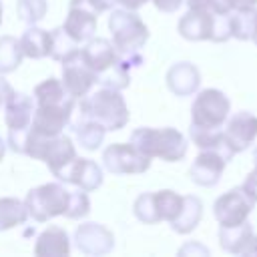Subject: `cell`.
<instances>
[{
    "mask_svg": "<svg viewBox=\"0 0 257 257\" xmlns=\"http://www.w3.org/2000/svg\"><path fill=\"white\" fill-rule=\"evenodd\" d=\"M76 98L70 96L58 78H46L34 86V116L28 135L52 139L64 133L70 122Z\"/></svg>",
    "mask_w": 257,
    "mask_h": 257,
    "instance_id": "obj_1",
    "label": "cell"
},
{
    "mask_svg": "<svg viewBox=\"0 0 257 257\" xmlns=\"http://www.w3.org/2000/svg\"><path fill=\"white\" fill-rule=\"evenodd\" d=\"M78 114L80 118L102 124L106 131H120L131 118L120 90L108 86H100L98 90H90L88 94H84L78 102Z\"/></svg>",
    "mask_w": 257,
    "mask_h": 257,
    "instance_id": "obj_2",
    "label": "cell"
},
{
    "mask_svg": "<svg viewBox=\"0 0 257 257\" xmlns=\"http://www.w3.org/2000/svg\"><path fill=\"white\" fill-rule=\"evenodd\" d=\"M131 143L147 157L151 159H161L167 163H177L185 159L189 143L187 137L173 128V126H163V128H153V126H141L133 131Z\"/></svg>",
    "mask_w": 257,
    "mask_h": 257,
    "instance_id": "obj_3",
    "label": "cell"
},
{
    "mask_svg": "<svg viewBox=\"0 0 257 257\" xmlns=\"http://www.w3.org/2000/svg\"><path fill=\"white\" fill-rule=\"evenodd\" d=\"M108 30L112 36L110 42L122 56H137L149 40V28L137 10L112 8L108 16Z\"/></svg>",
    "mask_w": 257,
    "mask_h": 257,
    "instance_id": "obj_4",
    "label": "cell"
},
{
    "mask_svg": "<svg viewBox=\"0 0 257 257\" xmlns=\"http://www.w3.org/2000/svg\"><path fill=\"white\" fill-rule=\"evenodd\" d=\"M32 116H34V96L14 90L4 102V122L8 126L6 147L10 151L24 155L26 137L32 126Z\"/></svg>",
    "mask_w": 257,
    "mask_h": 257,
    "instance_id": "obj_5",
    "label": "cell"
},
{
    "mask_svg": "<svg viewBox=\"0 0 257 257\" xmlns=\"http://www.w3.org/2000/svg\"><path fill=\"white\" fill-rule=\"evenodd\" d=\"M24 203L28 209V217L38 223H46L60 215L66 217L70 205V191L60 183H44L30 189Z\"/></svg>",
    "mask_w": 257,
    "mask_h": 257,
    "instance_id": "obj_6",
    "label": "cell"
},
{
    "mask_svg": "<svg viewBox=\"0 0 257 257\" xmlns=\"http://www.w3.org/2000/svg\"><path fill=\"white\" fill-rule=\"evenodd\" d=\"M231 112L229 96L219 88H203L191 104V126L203 131L223 128Z\"/></svg>",
    "mask_w": 257,
    "mask_h": 257,
    "instance_id": "obj_7",
    "label": "cell"
},
{
    "mask_svg": "<svg viewBox=\"0 0 257 257\" xmlns=\"http://www.w3.org/2000/svg\"><path fill=\"white\" fill-rule=\"evenodd\" d=\"M102 167L112 175H141L149 171L151 157L143 155L133 143H112L102 151Z\"/></svg>",
    "mask_w": 257,
    "mask_h": 257,
    "instance_id": "obj_8",
    "label": "cell"
},
{
    "mask_svg": "<svg viewBox=\"0 0 257 257\" xmlns=\"http://www.w3.org/2000/svg\"><path fill=\"white\" fill-rule=\"evenodd\" d=\"M255 207L253 197L243 187H233L213 203V215L219 227H235L249 221V215Z\"/></svg>",
    "mask_w": 257,
    "mask_h": 257,
    "instance_id": "obj_9",
    "label": "cell"
},
{
    "mask_svg": "<svg viewBox=\"0 0 257 257\" xmlns=\"http://www.w3.org/2000/svg\"><path fill=\"white\" fill-rule=\"evenodd\" d=\"M233 157V153L223 149H199V155L195 157L189 169L191 181L199 187H215L221 181V175Z\"/></svg>",
    "mask_w": 257,
    "mask_h": 257,
    "instance_id": "obj_10",
    "label": "cell"
},
{
    "mask_svg": "<svg viewBox=\"0 0 257 257\" xmlns=\"http://www.w3.org/2000/svg\"><path fill=\"white\" fill-rule=\"evenodd\" d=\"M62 84H64L66 92L74 98H82L96 84V74L82 60L80 48H76L72 54H68L62 60Z\"/></svg>",
    "mask_w": 257,
    "mask_h": 257,
    "instance_id": "obj_11",
    "label": "cell"
},
{
    "mask_svg": "<svg viewBox=\"0 0 257 257\" xmlns=\"http://www.w3.org/2000/svg\"><path fill=\"white\" fill-rule=\"evenodd\" d=\"M217 14L219 12H215L211 6H189L177 24V30L185 40L191 42L213 40Z\"/></svg>",
    "mask_w": 257,
    "mask_h": 257,
    "instance_id": "obj_12",
    "label": "cell"
},
{
    "mask_svg": "<svg viewBox=\"0 0 257 257\" xmlns=\"http://www.w3.org/2000/svg\"><path fill=\"white\" fill-rule=\"evenodd\" d=\"M223 137L235 155L247 151L257 139V114H253L249 110L235 112L233 116H229L225 120Z\"/></svg>",
    "mask_w": 257,
    "mask_h": 257,
    "instance_id": "obj_13",
    "label": "cell"
},
{
    "mask_svg": "<svg viewBox=\"0 0 257 257\" xmlns=\"http://www.w3.org/2000/svg\"><path fill=\"white\" fill-rule=\"evenodd\" d=\"M56 179L90 193V191H96L102 185V169L92 159H82V157L76 155Z\"/></svg>",
    "mask_w": 257,
    "mask_h": 257,
    "instance_id": "obj_14",
    "label": "cell"
},
{
    "mask_svg": "<svg viewBox=\"0 0 257 257\" xmlns=\"http://www.w3.org/2000/svg\"><path fill=\"white\" fill-rule=\"evenodd\" d=\"M74 243L84 255H106L114 247V235L100 223H82L74 231Z\"/></svg>",
    "mask_w": 257,
    "mask_h": 257,
    "instance_id": "obj_15",
    "label": "cell"
},
{
    "mask_svg": "<svg viewBox=\"0 0 257 257\" xmlns=\"http://www.w3.org/2000/svg\"><path fill=\"white\" fill-rule=\"evenodd\" d=\"M167 86L175 96H191L201 86V72L193 62H175L167 70Z\"/></svg>",
    "mask_w": 257,
    "mask_h": 257,
    "instance_id": "obj_16",
    "label": "cell"
},
{
    "mask_svg": "<svg viewBox=\"0 0 257 257\" xmlns=\"http://www.w3.org/2000/svg\"><path fill=\"white\" fill-rule=\"evenodd\" d=\"M96 18L98 16L94 12H90V10H86V8L70 6L68 8V16H66L64 24H62V28H64V32L76 44H80V42H86V40H90L94 36V32H96Z\"/></svg>",
    "mask_w": 257,
    "mask_h": 257,
    "instance_id": "obj_17",
    "label": "cell"
},
{
    "mask_svg": "<svg viewBox=\"0 0 257 257\" xmlns=\"http://www.w3.org/2000/svg\"><path fill=\"white\" fill-rule=\"evenodd\" d=\"M34 253L38 257H68L70 255V239L62 227H48L36 237Z\"/></svg>",
    "mask_w": 257,
    "mask_h": 257,
    "instance_id": "obj_18",
    "label": "cell"
},
{
    "mask_svg": "<svg viewBox=\"0 0 257 257\" xmlns=\"http://www.w3.org/2000/svg\"><path fill=\"white\" fill-rule=\"evenodd\" d=\"M20 46H22L24 56H28V58H34V60L46 58V56H50V50H52V34L48 30L32 24L20 36Z\"/></svg>",
    "mask_w": 257,
    "mask_h": 257,
    "instance_id": "obj_19",
    "label": "cell"
},
{
    "mask_svg": "<svg viewBox=\"0 0 257 257\" xmlns=\"http://www.w3.org/2000/svg\"><path fill=\"white\" fill-rule=\"evenodd\" d=\"M203 219V203L195 195H185L183 197V207L179 215L171 221V229L179 235H189L191 231L197 229V225Z\"/></svg>",
    "mask_w": 257,
    "mask_h": 257,
    "instance_id": "obj_20",
    "label": "cell"
},
{
    "mask_svg": "<svg viewBox=\"0 0 257 257\" xmlns=\"http://www.w3.org/2000/svg\"><path fill=\"white\" fill-rule=\"evenodd\" d=\"M253 227L249 221L235 225V227H219V245L223 251L233 255H243L247 245L253 239Z\"/></svg>",
    "mask_w": 257,
    "mask_h": 257,
    "instance_id": "obj_21",
    "label": "cell"
},
{
    "mask_svg": "<svg viewBox=\"0 0 257 257\" xmlns=\"http://www.w3.org/2000/svg\"><path fill=\"white\" fill-rule=\"evenodd\" d=\"M72 133H74V139L78 141V145L86 151H96L102 141H104V133L106 128L94 120H88V118H78V122L72 124Z\"/></svg>",
    "mask_w": 257,
    "mask_h": 257,
    "instance_id": "obj_22",
    "label": "cell"
},
{
    "mask_svg": "<svg viewBox=\"0 0 257 257\" xmlns=\"http://www.w3.org/2000/svg\"><path fill=\"white\" fill-rule=\"evenodd\" d=\"M28 219L26 203L14 197H0V231L24 225Z\"/></svg>",
    "mask_w": 257,
    "mask_h": 257,
    "instance_id": "obj_23",
    "label": "cell"
},
{
    "mask_svg": "<svg viewBox=\"0 0 257 257\" xmlns=\"http://www.w3.org/2000/svg\"><path fill=\"white\" fill-rule=\"evenodd\" d=\"M24 52L20 46V38L14 36H0V74L14 72L22 64Z\"/></svg>",
    "mask_w": 257,
    "mask_h": 257,
    "instance_id": "obj_24",
    "label": "cell"
},
{
    "mask_svg": "<svg viewBox=\"0 0 257 257\" xmlns=\"http://www.w3.org/2000/svg\"><path fill=\"white\" fill-rule=\"evenodd\" d=\"M153 197H155V207H157L159 221L171 223L183 207V195H179L171 189H163V191H155Z\"/></svg>",
    "mask_w": 257,
    "mask_h": 257,
    "instance_id": "obj_25",
    "label": "cell"
},
{
    "mask_svg": "<svg viewBox=\"0 0 257 257\" xmlns=\"http://www.w3.org/2000/svg\"><path fill=\"white\" fill-rule=\"evenodd\" d=\"M253 10H255V8H253ZM253 10H235V12H229L231 38H237V40H251Z\"/></svg>",
    "mask_w": 257,
    "mask_h": 257,
    "instance_id": "obj_26",
    "label": "cell"
},
{
    "mask_svg": "<svg viewBox=\"0 0 257 257\" xmlns=\"http://www.w3.org/2000/svg\"><path fill=\"white\" fill-rule=\"evenodd\" d=\"M16 10L18 16L24 24L32 26L36 22H40L46 12H48V2L46 0H18L16 2Z\"/></svg>",
    "mask_w": 257,
    "mask_h": 257,
    "instance_id": "obj_27",
    "label": "cell"
},
{
    "mask_svg": "<svg viewBox=\"0 0 257 257\" xmlns=\"http://www.w3.org/2000/svg\"><path fill=\"white\" fill-rule=\"evenodd\" d=\"M50 34H52V50H50V58H54V60H58V62H62L68 54H72L76 48H78V44L64 32V28L62 26H58V28H54V30H50Z\"/></svg>",
    "mask_w": 257,
    "mask_h": 257,
    "instance_id": "obj_28",
    "label": "cell"
},
{
    "mask_svg": "<svg viewBox=\"0 0 257 257\" xmlns=\"http://www.w3.org/2000/svg\"><path fill=\"white\" fill-rule=\"evenodd\" d=\"M133 213H135V217H137L141 223H145V225L159 223V215H157V207H155V197H153V193H141V195L135 199Z\"/></svg>",
    "mask_w": 257,
    "mask_h": 257,
    "instance_id": "obj_29",
    "label": "cell"
},
{
    "mask_svg": "<svg viewBox=\"0 0 257 257\" xmlns=\"http://www.w3.org/2000/svg\"><path fill=\"white\" fill-rule=\"evenodd\" d=\"M88 213H90V199L86 191L76 187V191H70V205L66 211V219H82Z\"/></svg>",
    "mask_w": 257,
    "mask_h": 257,
    "instance_id": "obj_30",
    "label": "cell"
},
{
    "mask_svg": "<svg viewBox=\"0 0 257 257\" xmlns=\"http://www.w3.org/2000/svg\"><path fill=\"white\" fill-rule=\"evenodd\" d=\"M116 2L114 0H70V6H80V8H86L90 12H94L96 16L100 12H106V10H112Z\"/></svg>",
    "mask_w": 257,
    "mask_h": 257,
    "instance_id": "obj_31",
    "label": "cell"
},
{
    "mask_svg": "<svg viewBox=\"0 0 257 257\" xmlns=\"http://www.w3.org/2000/svg\"><path fill=\"white\" fill-rule=\"evenodd\" d=\"M251 197H253V201L257 203V169L253 167V171L251 173H247V177H245V181H243V185H241Z\"/></svg>",
    "mask_w": 257,
    "mask_h": 257,
    "instance_id": "obj_32",
    "label": "cell"
},
{
    "mask_svg": "<svg viewBox=\"0 0 257 257\" xmlns=\"http://www.w3.org/2000/svg\"><path fill=\"white\" fill-rule=\"evenodd\" d=\"M151 2L155 4V8H157V10L171 14V12H177L185 0H151Z\"/></svg>",
    "mask_w": 257,
    "mask_h": 257,
    "instance_id": "obj_33",
    "label": "cell"
},
{
    "mask_svg": "<svg viewBox=\"0 0 257 257\" xmlns=\"http://www.w3.org/2000/svg\"><path fill=\"white\" fill-rule=\"evenodd\" d=\"M187 253H203V255H209V249L203 247L201 243H187L185 247H181L179 255H187Z\"/></svg>",
    "mask_w": 257,
    "mask_h": 257,
    "instance_id": "obj_34",
    "label": "cell"
},
{
    "mask_svg": "<svg viewBox=\"0 0 257 257\" xmlns=\"http://www.w3.org/2000/svg\"><path fill=\"white\" fill-rule=\"evenodd\" d=\"M14 92V88L4 80V76L0 74V106H4V102L8 100V96Z\"/></svg>",
    "mask_w": 257,
    "mask_h": 257,
    "instance_id": "obj_35",
    "label": "cell"
},
{
    "mask_svg": "<svg viewBox=\"0 0 257 257\" xmlns=\"http://www.w3.org/2000/svg\"><path fill=\"white\" fill-rule=\"evenodd\" d=\"M116 4H120L122 8H126V10H139L141 6H145L149 0H114Z\"/></svg>",
    "mask_w": 257,
    "mask_h": 257,
    "instance_id": "obj_36",
    "label": "cell"
},
{
    "mask_svg": "<svg viewBox=\"0 0 257 257\" xmlns=\"http://www.w3.org/2000/svg\"><path fill=\"white\" fill-rule=\"evenodd\" d=\"M257 6V0H233V12L235 10H253Z\"/></svg>",
    "mask_w": 257,
    "mask_h": 257,
    "instance_id": "obj_37",
    "label": "cell"
},
{
    "mask_svg": "<svg viewBox=\"0 0 257 257\" xmlns=\"http://www.w3.org/2000/svg\"><path fill=\"white\" fill-rule=\"evenodd\" d=\"M243 255H253V257H257V235H253V239H251V243L247 245V249H245Z\"/></svg>",
    "mask_w": 257,
    "mask_h": 257,
    "instance_id": "obj_38",
    "label": "cell"
},
{
    "mask_svg": "<svg viewBox=\"0 0 257 257\" xmlns=\"http://www.w3.org/2000/svg\"><path fill=\"white\" fill-rule=\"evenodd\" d=\"M251 42L257 44V6L253 10V30H251Z\"/></svg>",
    "mask_w": 257,
    "mask_h": 257,
    "instance_id": "obj_39",
    "label": "cell"
},
{
    "mask_svg": "<svg viewBox=\"0 0 257 257\" xmlns=\"http://www.w3.org/2000/svg\"><path fill=\"white\" fill-rule=\"evenodd\" d=\"M6 149H8V147H6V143H4V139H0V161L4 159V153H6Z\"/></svg>",
    "mask_w": 257,
    "mask_h": 257,
    "instance_id": "obj_40",
    "label": "cell"
},
{
    "mask_svg": "<svg viewBox=\"0 0 257 257\" xmlns=\"http://www.w3.org/2000/svg\"><path fill=\"white\" fill-rule=\"evenodd\" d=\"M251 157H253V167L257 169V147L253 149V153H251Z\"/></svg>",
    "mask_w": 257,
    "mask_h": 257,
    "instance_id": "obj_41",
    "label": "cell"
},
{
    "mask_svg": "<svg viewBox=\"0 0 257 257\" xmlns=\"http://www.w3.org/2000/svg\"><path fill=\"white\" fill-rule=\"evenodd\" d=\"M0 24H2V2H0Z\"/></svg>",
    "mask_w": 257,
    "mask_h": 257,
    "instance_id": "obj_42",
    "label": "cell"
}]
</instances>
